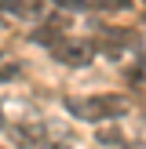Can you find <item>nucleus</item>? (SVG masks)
I'll return each instance as SVG.
<instances>
[{
    "label": "nucleus",
    "instance_id": "nucleus-1",
    "mask_svg": "<svg viewBox=\"0 0 146 149\" xmlns=\"http://www.w3.org/2000/svg\"><path fill=\"white\" fill-rule=\"evenodd\" d=\"M69 116L84 124H102V120H117L131 109V102L124 95H84V98H66Z\"/></svg>",
    "mask_w": 146,
    "mask_h": 149
},
{
    "label": "nucleus",
    "instance_id": "nucleus-7",
    "mask_svg": "<svg viewBox=\"0 0 146 149\" xmlns=\"http://www.w3.org/2000/svg\"><path fill=\"white\" fill-rule=\"evenodd\" d=\"M55 4H58V7H66V11H69V7H84L88 0H55Z\"/></svg>",
    "mask_w": 146,
    "mask_h": 149
},
{
    "label": "nucleus",
    "instance_id": "nucleus-6",
    "mask_svg": "<svg viewBox=\"0 0 146 149\" xmlns=\"http://www.w3.org/2000/svg\"><path fill=\"white\" fill-rule=\"evenodd\" d=\"M95 7H102V11H128L131 0H95Z\"/></svg>",
    "mask_w": 146,
    "mask_h": 149
},
{
    "label": "nucleus",
    "instance_id": "nucleus-5",
    "mask_svg": "<svg viewBox=\"0 0 146 149\" xmlns=\"http://www.w3.org/2000/svg\"><path fill=\"white\" fill-rule=\"evenodd\" d=\"M7 131H11V142H18V146H36L48 135L44 124H15V127H7Z\"/></svg>",
    "mask_w": 146,
    "mask_h": 149
},
{
    "label": "nucleus",
    "instance_id": "nucleus-3",
    "mask_svg": "<svg viewBox=\"0 0 146 149\" xmlns=\"http://www.w3.org/2000/svg\"><path fill=\"white\" fill-rule=\"evenodd\" d=\"M95 44H99L102 51H124V47H135L139 36L131 33V29H102Z\"/></svg>",
    "mask_w": 146,
    "mask_h": 149
},
{
    "label": "nucleus",
    "instance_id": "nucleus-4",
    "mask_svg": "<svg viewBox=\"0 0 146 149\" xmlns=\"http://www.w3.org/2000/svg\"><path fill=\"white\" fill-rule=\"evenodd\" d=\"M0 11L15 15V18H40L44 0H0Z\"/></svg>",
    "mask_w": 146,
    "mask_h": 149
},
{
    "label": "nucleus",
    "instance_id": "nucleus-11",
    "mask_svg": "<svg viewBox=\"0 0 146 149\" xmlns=\"http://www.w3.org/2000/svg\"><path fill=\"white\" fill-rule=\"evenodd\" d=\"M7 127V120H4V106H0V131H4Z\"/></svg>",
    "mask_w": 146,
    "mask_h": 149
},
{
    "label": "nucleus",
    "instance_id": "nucleus-8",
    "mask_svg": "<svg viewBox=\"0 0 146 149\" xmlns=\"http://www.w3.org/2000/svg\"><path fill=\"white\" fill-rule=\"evenodd\" d=\"M15 73H18V65H4V69H0V80H11Z\"/></svg>",
    "mask_w": 146,
    "mask_h": 149
},
{
    "label": "nucleus",
    "instance_id": "nucleus-10",
    "mask_svg": "<svg viewBox=\"0 0 146 149\" xmlns=\"http://www.w3.org/2000/svg\"><path fill=\"white\" fill-rule=\"evenodd\" d=\"M48 149H73V146H66V142H55V146H48Z\"/></svg>",
    "mask_w": 146,
    "mask_h": 149
},
{
    "label": "nucleus",
    "instance_id": "nucleus-9",
    "mask_svg": "<svg viewBox=\"0 0 146 149\" xmlns=\"http://www.w3.org/2000/svg\"><path fill=\"white\" fill-rule=\"evenodd\" d=\"M124 149H146V142H128Z\"/></svg>",
    "mask_w": 146,
    "mask_h": 149
},
{
    "label": "nucleus",
    "instance_id": "nucleus-2",
    "mask_svg": "<svg viewBox=\"0 0 146 149\" xmlns=\"http://www.w3.org/2000/svg\"><path fill=\"white\" fill-rule=\"evenodd\" d=\"M51 58L62 62V65H69V69H84V65H91V58H95V44L80 40V36H62V40L51 47Z\"/></svg>",
    "mask_w": 146,
    "mask_h": 149
}]
</instances>
